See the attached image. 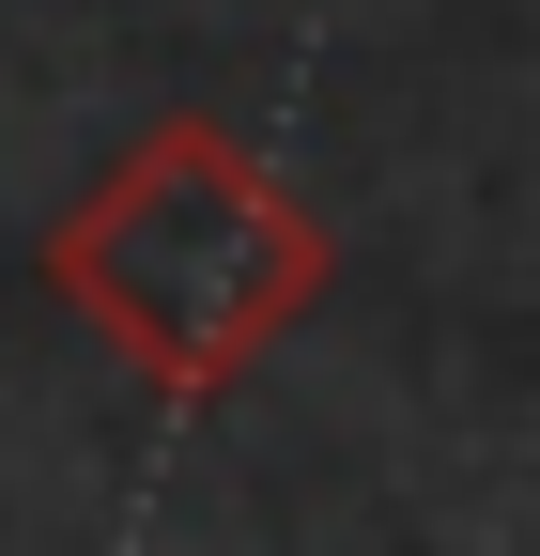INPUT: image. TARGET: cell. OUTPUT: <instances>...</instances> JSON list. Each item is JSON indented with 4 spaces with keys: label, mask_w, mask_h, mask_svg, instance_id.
<instances>
[{
    "label": "cell",
    "mask_w": 540,
    "mask_h": 556,
    "mask_svg": "<svg viewBox=\"0 0 540 556\" xmlns=\"http://www.w3.org/2000/svg\"><path fill=\"white\" fill-rule=\"evenodd\" d=\"M324 278H340V232H324L232 124H201V109L140 124L47 217V294L78 309L155 402H232L324 309Z\"/></svg>",
    "instance_id": "obj_1"
}]
</instances>
